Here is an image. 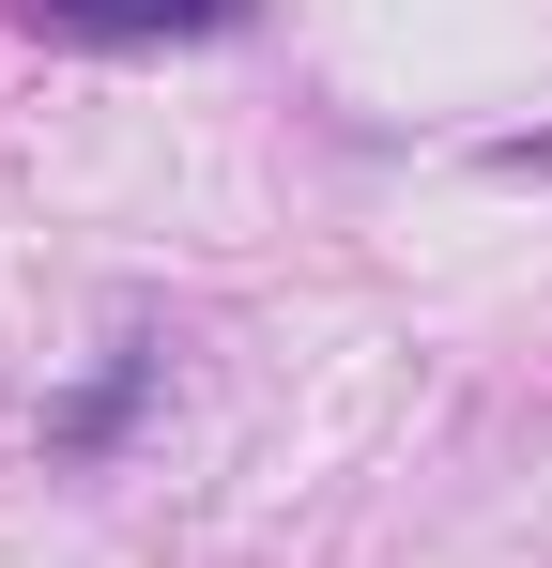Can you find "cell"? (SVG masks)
I'll list each match as a JSON object with an SVG mask.
<instances>
[{"instance_id": "6da1fadb", "label": "cell", "mask_w": 552, "mask_h": 568, "mask_svg": "<svg viewBox=\"0 0 552 568\" xmlns=\"http://www.w3.org/2000/svg\"><path fill=\"white\" fill-rule=\"evenodd\" d=\"M31 31H78V47H170V31H231L246 0H16Z\"/></svg>"}]
</instances>
